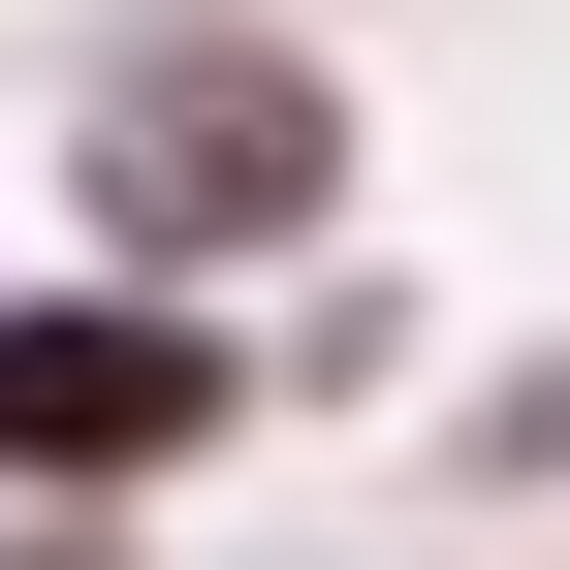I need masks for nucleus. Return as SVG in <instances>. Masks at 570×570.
<instances>
[{
	"label": "nucleus",
	"instance_id": "obj_1",
	"mask_svg": "<svg viewBox=\"0 0 570 570\" xmlns=\"http://www.w3.org/2000/svg\"><path fill=\"white\" fill-rule=\"evenodd\" d=\"M96 223H159V254L317 223V63H159V96H96Z\"/></svg>",
	"mask_w": 570,
	"mask_h": 570
},
{
	"label": "nucleus",
	"instance_id": "obj_2",
	"mask_svg": "<svg viewBox=\"0 0 570 570\" xmlns=\"http://www.w3.org/2000/svg\"><path fill=\"white\" fill-rule=\"evenodd\" d=\"M190 412H223L190 317H0V444H32V475H159Z\"/></svg>",
	"mask_w": 570,
	"mask_h": 570
}]
</instances>
